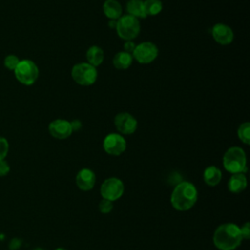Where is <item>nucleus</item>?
Here are the masks:
<instances>
[{"label": "nucleus", "instance_id": "obj_21", "mask_svg": "<svg viewBox=\"0 0 250 250\" xmlns=\"http://www.w3.org/2000/svg\"><path fill=\"white\" fill-rule=\"evenodd\" d=\"M237 137L245 145L250 144V123L245 121L237 128Z\"/></svg>", "mask_w": 250, "mask_h": 250}, {"label": "nucleus", "instance_id": "obj_13", "mask_svg": "<svg viewBox=\"0 0 250 250\" xmlns=\"http://www.w3.org/2000/svg\"><path fill=\"white\" fill-rule=\"evenodd\" d=\"M75 184L77 188L83 191L91 190L96 184V175L89 168H82L75 176Z\"/></svg>", "mask_w": 250, "mask_h": 250}, {"label": "nucleus", "instance_id": "obj_31", "mask_svg": "<svg viewBox=\"0 0 250 250\" xmlns=\"http://www.w3.org/2000/svg\"><path fill=\"white\" fill-rule=\"evenodd\" d=\"M32 250H45V249H43V248H34Z\"/></svg>", "mask_w": 250, "mask_h": 250}, {"label": "nucleus", "instance_id": "obj_17", "mask_svg": "<svg viewBox=\"0 0 250 250\" xmlns=\"http://www.w3.org/2000/svg\"><path fill=\"white\" fill-rule=\"evenodd\" d=\"M86 59L88 63L97 67L100 64H102V62H104V50L97 45H93L87 50Z\"/></svg>", "mask_w": 250, "mask_h": 250}, {"label": "nucleus", "instance_id": "obj_26", "mask_svg": "<svg viewBox=\"0 0 250 250\" xmlns=\"http://www.w3.org/2000/svg\"><path fill=\"white\" fill-rule=\"evenodd\" d=\"M239 229H240L242 239H248L250 237V224H249V222L244 223L241 227H239Z\"/></svg>", "mask_w": 250, "mask_h": 250}, {"label": "nucleus", "instance_id": "obj_19", "mask_svg": "<svg viewBox=\"0 0 250 250\" xmlns=\"http://www.w3.org/2000/svg\"><path fill=\"white\" fill-rule=\"evenodd\" d=\"M144 0H129L126 4V11L128 15L140 19H146V16L144 11Z\"/></svg>", "mask_w": 250, "mask_h": 250}, {"label": "nucleus", "instance_id": "obj_18", "mask_svg": "<svg viewBox=\"0 0 250 250\" xmlns=\"http://www.w3.org/2000/svg\"><path fill=\"white\" fill-rule=\"evenodd\" d=\"M133 62V56L130 53H127L125 51H120L116 53L112 59L113 66L117 69H127L131 66Z\"/></svg>", "mask_w": 250, "mask_h": 250}, {"label": "nucleus", "instance_id": "obj_3", "mask_svg": "<svg viewBox=\"0 0 250 250\" xmlns=\"http://www.w3.org/2000/svg\"><path fill=\"white\" fill-rule=\"evenodd\" d=\"M223 166L230 174L244 173L246 171V154L239 146H231L223 156Z\"/></svg>", "mask_w": 250, "mask_h": 250}, {"label": "nucleus", "instance_id": "obj_10", "mask_svg": "<svg viewBox=\"0 0 250 250\" xmlns=\"http://www.w3.org/2000/svg\"><path fill=\"white\" fill-rule=\"evenodd\" d=\"M114 126L121 135H131L138 127L137 119L129 112H119L114 116Z\"/></svg>", "mask_w": 250, "mask_h": 250}, {"label": "nucleus", "instance_id": "obj_28", "mask_svg": "<svg viewBox=\"0 0 250 250\" xmlns=\"http://www.w3.org/2000/svg\"><path fill=\"white\" fill-rule=\"evenodd\" d=\"M70 125H71L72 131H78V130H80L81 127H82V123H81V121L78 120V119H75V120L70 121Z\"/></svg>", "mask_w": 250, "mask_h": 250}, {"label": "nucleus", "instance_id": "obj_9", "mask_svg": "<svg viewBox=\"0 0 250 250\" xmlns=\"http://www.w3.org/2000/svg\"><path fill=\"white\" fill-rule=\"evenodd\" d=\"M104 150L113 156H118L122 154L127 147V143L125 138L119 133H109L103 141Z\"/></svg>", "mask_w": 250, "mask_h": 250}, {"label": "nucleus", "instance_id": "obj_22", "mask_svg": "<svg viewBox=\"0 0 250 250\" xmlns=\"http://www.w3.org/2000/svg\"><path fill=\"white\" fill-rule=\"evenodd\" d=\"M20 59L16 56V55H8L5 59H4V65L7 69L9 70H15V68L17 67L18 63L20 62Z\"/></svg>", "mask_w": 250, "mask_h": 250}, {"label": "nucleus", "instance_id": "obj_6", "mask_svg": "<svg viewBox=\"0 0 250 250\" xmlns=\"http://www.w3.org/2000/svg\"><path fill=\"white\" fill-rule=\"evenodd\" d=\"M71 77L78 85L91 86L97 81L98 70L88 62H78L71 68Z\"/></svg>", "mask_w": 250, "mask_h": 250}, {"label": "nucleus", "instance_id": "obj_14", "mask_svg": "<svg viewBox=\"0 0 250 250\" xmlns=\"http://www.w3.org/2000/svg\"><path fill=\"white\" fill-rule=\"evenodd\" d=\"M247 187V180L244 173L231 174L228 182V189L232 193H239Z\"/></svg>", "mask_w": 250, "mask_h": 250}, {"label": "nucleus", "instance_id": "obj_24", "mask_svg": "<svg viewBox=\"0 0 250 250\" xmlns=\"http://www.w3.org/2000/svg\"><path fill=\"white\" fill-rule=\"evenodd\" d=\"M9 152V143L6 138L0 136V160L5 159Z\"/></svg>", "mask_w": 250, "mask_h": 250}, {"label": "nucleus", "instance_id": "obj_23", "mask_svg": "<svg viewBox=\"0 0 250 250\" xmlns=\"http://www.w3.org/2000/svg\"><path fill=\"white\" fill-rule=\"evenodd\" d=\"M113 209V202L103 198L99 203V211L103 214H108Z\"/></svg>", "mask_w": 250, "mask_h": 250}, {"label": "nucleus", "instance_id": "obj_29", "mask_svg": "<svg viewBox=\"0 0 250 250\" xmlns=\"http://www.w3.org/2000/svg\"><path fill=\"white\" fill-rule=\"evenodd\" d=\"M116 21H117V20H109V21H108V26L111 27V28H115Z\"/></svg>", "mask_w": 250, "mask_h": 250}, {"label": "nucleus", "instance_id": "obj_11", "mask_svg": "<svg viewBox=\"0 0 250 250\" xmlns=\"http://www.w3.org/2000/svg\"><path fill=\"white\" fill-rule=\"evenodd\" d=\"M48 131L50 135L59 140H64L71 136L72 134V128L70 125V121L66 119L58 118L50 122L48 126Z\"/></svg>", "mask_w": 250, "mask_h": 250}, {"label": "nucleus", "instance_id": "obj_2", "mask_svg": "<svg viewBox=\"0 0 250 250\" xmlns=\"http://www.w3.org/2000/svg\"><path fill=\"white\" fill-rule=\"evenodd\" d=\"M198 191L196 187L190 182H181L173 189L170 202L174 209L178 211H188L194 206L197 201Z\"/></svg>", "mask_w": 250, "mask_h": 250}, {"label": "nucleus", "instance_id": "obj_7", "mask_svg": "<svg viewBox=\"0 0 250 250\" xmlns=\"http://www.w3.org/2000/svg\"><path fill=\"white\" fill-rule=\"evenodd\" d=\"M124 189V184L120 179L116 177H110L105 179L101 185L100 193L103 198L113 202L123 195Z\"/></svg>", "mask_w": 250, "mask_h": 250}, {"label": "nucleus", "instance_id": "obj_4", "mask_svg": "<svg viewBox=\"0 0 250 250\" xmlns=\"http://www.w3.org/2000/svg\"><path fill=\"white\" fill-rule=\"evenodd\" d=\"M117 35L125 40H133L135 39L140 31H141V23L140 21L130 15H123L116 21L115 28Z\"/></svg>", "mask_w": 250, "mask_h": 250}, {"label": "nucleus", "instance_id": "obj_8", "mask_svg": "<svg viewBox=\"0 0 250 250\" xmlns=\"http://www.w3.org/2000/svg\"><path fill=\"white\" fill-rule=\"evenodd\" d=\"M158 48L157 46L150 41H144L136 45L132 56L139 63L147 64L155 61L158 57Z\"/></svg>", "mask_w": 250, "mask_h": 250}, {"label": "nucleus", "instance_id": "obj_1", "mask_svg": "<svg viewBox=\"0 0 250 250\" xmlns=\"http://www.w3.org/2000/svg\"><path fill=\"white\" fill-rule=\"evenodd\" d=\"M242 241L239 227L233 223L220 225L214 231L213 242L219 250H235Z\"/></svg>", "mask_w": 250, "mask_h": 250}, {"label": "nucleus", "instance_id": "obj_30", "mask_svg": "<svg viewBox=\"0 0 250 250\" xmlns=\"http://www.w3.org/2000/svg\"><path fill=\"white\" fill-rule=\"evenodd\" d=\"M55 250H67V249H65V248H62V247H58V248H56Z\"/></svg>", "mask_w": 250, "mask_h": 250}, {"label": "nucleus", "instance_id": "obj_5", "mask_svg": "<svg viewBox=\"0 0 250 250\" xmlns=\"http://www.w3.org/2000/svg\"><path fill=\"white\" fill-rule=\"evenodd\" d=\"M17 80L25 86L34 84L39 76V68L31 60H21L14 70Z\"/></svg>", "mask_w": 250, "mask_h": 250}, {"label": "nucleus", "instance_id": "obj_20", "mask_svg": "<svg viewBox=\"0 0 250 250\" xmlns=\"http://www.w3.org/2000/svg\"><path fill=\"white\" fill-rule=\"evenodd\" d=\"M143 4H144V11L146 17L156 16L163 9V4L161 0H144Z\"/></svg>", "mask_w": 250, "mask_h": 250}, {"label": "nucleus", "instance_id": "obj_15", "mask_svg": "<svg viewBox=\"0 0 250 250\" xmlns=\"http://www.w3.org/2000/svg\"><path fill=\"white\" fill-rule=\"evenodd\" d=\"M103 11L109 20H118L122 16V6L117 0H105L103 5Z\"/></svg>", "mask_w": 250, "mask_h": 250}, {"label": "nucleus", "instance_id": "obj_27", "mask_svg": "<svg viewBox=\"0 0 250 250\" xmlns=\"http://www.w3.org/2000/svg\"><path fill=\"white\" fill-rule=\"evenodd\" d=\"M136 47V44L132 41V40H128V41H125L124 45H123V48H124V51L127 52V53H130L132 54L134 49Z\"/></svg>", "mask_w": 250, "mask_h": 250}, {"label": "nucleus", "instance_id": "obj_16", "mask_svg": "<svg viewBox=\"0 0 250 250\" xmlns=\"http://www.w3.org/2000/svg\"><path fill=\"white\" fill-rule=\"evenodd\" d=\"M203 180L207 186L216 187L222 180V172L217 166L210 165L203 171Z\"/></svg>", "mask_w": 250, "mask_h": 250}, {"label": "nucleus", "instance_id": "obj_25", "mask_svg": "<svg viewBox=\"0 0 250 250\" xmlns=\"http://www.w3.org/2000/svg\"><path fill=\"white\" fill-rule=\"evenodd\" d=\"M10 170H11V167H10L8 161L5 159L0 160V177L7 176L9 174Z\"/></svg>", "mask_w": 250, "mask_h": 250}, {"label": "nucleus", "instance_id": "obj_12", "mask_svg": "<svg viewBox=\"0 0 250 250\" xmlns=\"http://www.w3.org/2000/svg\"><path fill=\"white\" fill-rule=\"evenodd\" d=\"M211 34L213 39L220 45H229L234 38L233 30L230 26L225 23H216L211 29Z\"/></svg>", "mask_w": 250, "mask_h": 250}]
</instances>
